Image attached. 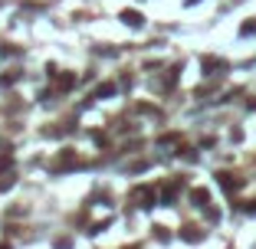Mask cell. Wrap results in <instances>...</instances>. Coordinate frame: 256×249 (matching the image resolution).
<instances>
[{
  "label": "cell",
  "mask_w": 256,
  "mask_h": 249,
  "mask_svg": "<svg viewBox=\"0 0 256 249\" xmlns=\"http://www.w3.org/2000/svg\"><path fill=\"white\" fill-rule=\"evenodd\" d=\"M132 200H135L138 206H155L158 190H155V187H135V190H132Z\"/></svg>",
  "instance_id": "1"
},
{
  "label": "cell",
  "mask_w": 256,
  "mask_h": 249,
  "mask_svg": "<svg viewBox=\"0 0 256 249\" xmlns=\"http://www.w3.org/2000/svg\"><path fill=\"white\" fill-rule=\"evenodd\" d=\"M217 181H220V187L227 190V194H236V190L243 187V181H240V177H233L230 171H220V174H217Z\"/></svg>",
  "instance_id": "2"
},
{
  "label": "cell",
  "mask_w": 256,
  "mask_h": 249,
  "mask_svg": "<svg viewBox=\"0 0 256 249\" xmlns=\"http://www.w3.org/2000/svg\"><path fill=\"white\" fill-rule=\"evenodd\" d=\"M190 200H194V206L207 210V206H210V194H207V187H194V190H190Z\"/></svg>",
  "instance_id": "3"
},
{
  "label": "cell",
  "mask_w": 256,
  "mask_h": 249,
  "mask_svg": "<svg viewBox=\"0 0 256 249\" xmlns=\"http://www.w3.org/2000/svg\"><path fill=\"white\" fill-rule=\"evenodd\" d=\"M122 20L128 23V26H132V30H138V26H141V23H145V17H141V13H138V10H125V13H122Z\"/></svg>",
  "instance_id": "4"
},
{
  "label": "cell",
  "mask_w": 256,
  "mask_h": 249,
  "mask_svg": "<svg viewBox=\"0 0 256 249\" xmlns=\"http://www.w3.org/2000/svg\"><path fill=\"white\" fill-rule=\"evenodd\" d=\"M109 95H115V86H112V82H105V86L95 89V98H109Z\"/></svg>",
  "instance_id": "5"
},
{
  "label": "cell",
  "mask_w": 256,
  "mask_h": 249,
  "mask_svg": "<svg viewBox=\"0 0 256 249\" xmlns=\"http://www.w3.org/2000/svg\"><path fill=\"white\" fill-rule=\"evenodd\" d=\"M181 236L187 239V243H201V233H197V226H187L184 233H181Z\"/></svg>",
  "instance_id": "6"
},
{
  "label": "cell",
  "mask_w": 256,
  "mask_h": 249,
  "mask_svg": "<svg viewBox=\"0 0 256 249\" xmlns=\"http://www.w3.org/2000/svg\"><path fill=\"white\" fill-rule=\"evenodd\" d=\"M174 194H178V184L164 187V194H161V200H164V204H171V200H174Z\"/></svg>",
  "instance_id": "7"
},
{
  "label": "cell",
  "mask_w": 256,
  "mask_h": 249,
  "mask_svg": "<svg viewBox=\"0 0 256 249\" xmlns=\"http://www.w3.org/2000/svg\"><path fill=\"white\" fill-rule=\"evenodd\" d=\"M240 33H243V36H253V33H256V20L243 23V26H240Z\"/></svg>",
  "instance_id": "8"
},
{
  "label": "cell",
  "mask_w": 256,
  "mask_h": 249,
  "mask_svg": "<svg viewBox=\"0 0 256 249\" xmlns=\"http://www.w3.org/2000/svg\"><path fill=\"white\" fill-rule=\"evenodd\" d=\"M72 82H76L72 76H59V89H63V92H66V89H72Z\"/></svg>",
  "instance_id": "9"
},
{
  "label": "cell",
  "mask_w": 256,
  "mask_h": 249,
  "mask_svg": "<svg viewBox=\"0 0 256 249\" xmlns=\"http://www.w3.org/2000/svg\"><path fill=\"white\" fill-rule=\"evenodd\" d=\"M10 167V158H0V171H7Z\"/></svg>",
  "instance_id": "10"
},
{
  "label": "cell",
  "mask_w": 256,
  "mask_h": 249,
  "mask_svg": "<svg viewBox=\"0 0 256 249\" xmlns=\"http://www.w3.org/2000/svg\"><path fill=\"white\" fill-rule=\"evenodd\" d=\"M246 210H250V213H253V217H256V200H253V204H250V206H246Z\"/></svg>",
  "instance_id": "11"
},
{
  "label": "cell",
  "mask_w": 256,
  "mask_h": 249,
  "mask_svg": "<svg viewBox=\"0 0 256 249\" xmlns=\"http://www.w3.org/2000/svg\"><path fill=\"white\" fill-rule=\"evenodd\" d=\"M0 249H10V246H7V243H0Z\"/></svg>",
  "instance_id": "12"
}]
</instances>
